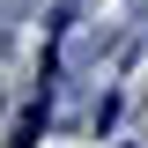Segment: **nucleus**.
<instances>
[{"mask_svg":"<svg viewBox=\"0 0 148 148\" xmlns=\"http://www.w3.org/2000/svg\"><path fill=\"white\" fill-rule=\"evenodd\" d=\"M45 119H52V82L22 104V119H15V133H8V148H37V133H45Z\"/></svg>","mask_w":148,"mask_h":148,"instance_id":"1","label":"nucleus"}]
</instances>
